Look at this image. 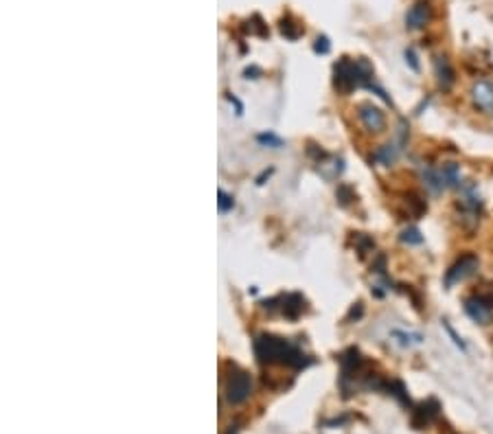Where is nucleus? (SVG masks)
Segmentation results:
<instances>
[{"instance_id":"4","label":"nucleus","mask_w":493,"mask_h":434,"mask_svg":"<svg viewBox=\"0 0 493 434\" xmlns=\"http://www.w3.org/2000/svg\"><path fill=\"white\" fill-rule=\"evenodd\" d=\"M478 270V257H474V255H465V257H460L450 270H447V277H445V283L447 285H456V283H460V281H465L467 277H472V274Z\"/></svg>"},{"instance_id":"10","label":"nucleus","mask_w":493,"mask_h":434,"mask_svg":"<svg viewBox=\"0 0 493 434\" xmlns=\"http://www.w3.org/2000/svg\"><path fill=\"white\" fill-rule=\"evenodd\" d=\"M439 171H441L445 187H460V173H458V167L454 163L443 165V169H439Z\"/></svg>"},{"instance_id":"1","label":"nucleus","mask_w":493,"mask_h":434,"mask_svg":"<svg viewBox=\"0 0 493 434\" xmlns=\"http://www.w3.org/2000/svg\"><path fill=\"white\" fill-rule=\"evenodd\" d=\"M257 353L263 362H292V358H303L292 345H287L281 338L263 336L257 340Z\"/></svg>"},{"instance_id":"13","label":"nucleus","mask_w":493,"mask_h":434,"mask_svg":"<svg viewBox=\"0 0 493 434\" xmlns=\"http://www.w3.org/2000/svg\"><path fill=\"white\" fill-rule=\"evenodd\" d=\"M443 325H445V329H447V333H450V336L454 338V342H456V345H458V347H460V349L465 351V342H463V340H460V338L456 336V331H454V329H452L450 325H447V323H443Z\"/></svg>"},{"instance_id":"2","label":"nucleus","mask_w":493,"mask_h":434,"mask_svg":"<svg viewBox=\"0 0 493 434\" xmlns=\"http://www.w3.org/2000/svg\"><path fill=\"white\" fill-rule=\"evenodd\" d=\"M369 79H371V71L364 62H342L335 68V84L342 90L369 86Z\"/></svg>"},{"instance_id":"5","label":"nucleus","mask_w":493,"mask_h":434,"mask_svg":"<svg viewBox=\"0 0 493 434\" xmlns=\"http://www.w3.org/2000/svg\"><path fill=\"white\" fill-rule=\"evenodd\" d=\"M250 395V375L248 373H235L228 377L226 384V397L231 404H241Z\"/></svg>"},{"instance_id":"11","label":"nucleus","mask_w":493,"mask_h":434,"mask_svg":"<svg viewBox=\"0 0 493 434\" xmlns=\"http://www.w3.org/2000/svg\"><path fill=\"white\" fill-rule=\"evenodd\" d=\"M377 158H379V161H382L384 165H390V163L395 161V158H397V147H395V145H386L382 152L377 154Z\"/></svg>"},{"instance_id":"9","label":"nucleus","mask_w":493,"mask_h":434,"mask_svg":"<svg viewBox=\"0 0 493 434\" xmlns=\"http://www.w3.org/2000/svg\"><path fill=\"white\" fill-rule=\"evenodd\" d=\"M432 18V11H430V5L425 3H417L414 7H410V11L406 13V27L417 31V29H423L425 25L430 22Z\"/></svg>"},{"instance_id":"12","label":"nucleus","mask_w":493,"mask_h":434,"mask_svg":"<svg viewBox=\"0 0 493 434\" xmlns=\"http://www.w3.org/2000/svg\"><path fill=\"white\" fill-rule=\"evenodd\" d=\"M401 241H406V244H421V241H423V237L419 235L417 228H408V231H403Z\"/></svg>"},{"instance_id":"3","label":"nucleus","mask_w":493,"mask_h":434,"mask_svg":"<svg viewBox=\"0 0 493 434\" xmlns=\"http://www.w3.org/2000/svg\"><path fill=\"white\" fill-rule=\"evenodd\" d=\"M465 312L478 325H489L493 321V299L487 294H472L465 299Z\"/></svg>"},{"instance_id":"7","label":"nucleus","mask_w":493,"mask_h":434,"mask_svg":"<svg viewBox=\"0 0 493 434\" xmlns=\"http://www.w3.org/2000/svg\"><path fill=\"white\" fill-rule=\"evenodd\" d=\"M357 117H360L362 125L369 130V132H382L386 127V117L384 112L379 110L377 105L373 103H364L360 105V112H357Z\"/></svg>"},{"instance_id":"6","label":"nucleus","mask_w":493,"mask_h":434,"mask_svg":"<svg viewBox=\"0 0 493 434\" xmlns=\"http://www.w3.org/2000/svg\"><path fill=\"white\" fill-rule=\"evenodd\" d=\"M472 101L474 105L485 112V114H493V84L487 79H478L472 86Z\"/></svg>"},{"instance_id":"8","label":"nucleus","mask_w":493,"mask_h":434,"mask_svg":"<svg viewBox=\"0 0 493 434\" xmlns=\"http://www.w3.org/2000/svg\"><path fill=\"white\" fill-rule=\"evenodd\" d=\"M434 75H436V81H439L441 90H450L454 86V81H456L454 68H452L450 59H447L445 55H439L434 59Z\"/></svg>"}]
</instances>
